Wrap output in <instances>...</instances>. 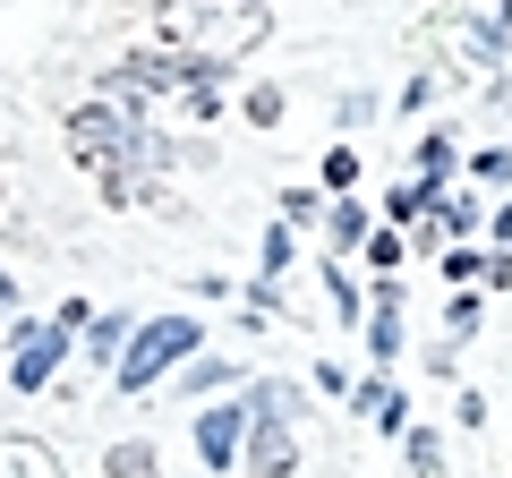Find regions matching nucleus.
Wrapping results in <instances>:
<instances>
[{
    "instance_id": "nucleus-1",
    "label": "nucleus",
    "mask_w": 512,
    "mask_h": 478,
    "mask_svg": "<svg viewBox=\"0 0 512 478\" xmlns=\"http://www.w3.org/2000/svg\"><path fill=\"white\" fill-rule=\"evenodd\" d=\"M265 26H274L265 0H163V35L180 43V52H205L214 69L239 60V52H256Z\"/></svg>"
},
{
    "instance_id": "nucleus-2",
    "label": "nucleus",
    "mask_w": 512,
    "mask_h": 478,
    "mask_svg": "<svg viewBox=\"0 0 512 478\" xmlns=\"http://www.w3.org/2000/svg\"><path fill=\"white\" fill-rule=\"evenodd\" d=\"M137 137H146V129H137L120 103H77V111H69V154L103 171V188H111L120 205H128V163H137Z\"/></svg>"
},
{
    "instance_id": "nucleus-3",
    "label": "nucleus",
    "mask_w": 512,
    "mask_h": 478,
    "mask_svg": "<svg viewBox=\"0 0 512 478\" xmlns=\"http://www.w3.org/2000/svg\"><path fill=\"white\" fill-rule=\"evenodd\" d=\"M197 342H205L197 316H146V325L128 333V359H120L111 376H120V393H146V385H163L171 368H188Z\"/></svg>"
},
{
    "instance_id": "nucleus-4",
    "label": "nucleus",
    "mask_w": 512,
    "mask_h": 478,
    "mask_svg": "<svg viewBox=\"0 0 512 478\" xmlns=\"http://www.w3.org/2000/svg\"><path fill=\"white\" fill-rule=\"evenodd\" d=\"M248 410H256V427H248V470L256 478H291V461H299V436H291V410H299V393L291 385H248Z\"/></svg>"
},
{
    "instance_id": "nucleus-5",
    "label": "nucleus",
    "mask_w": 512,
    "mask_h": 478,
    "mask_svg": "<svg viewBox=\"0 0 512 478\" xmlns=\"http://www.w3.org/2000/svg\"><path fill=\"white\" fill-rule=\"evenodd\" d=\"M69 333H77V325H60V316L18 325V333H9V385H18V393H43V385H52V368L69 359Z\"/></svg>"
},
{
    "instance_id": "nucleus-6",
    "label": "nucleus",
    "mask_w": 512,
    "mask_h": 478,
    "mask_svg": "<svg viewBox=\"0 0 512 478\" xmlns=\"http://www.w3.org/2000/svg\"><path fill=\"white\" fill-rule=\"evenodd\" d=\"M128 77H137L146 94H197V86H214V60L205 52H137Z\"/></svg>"
},
{
    "instance_id": "nucleus-7",
    "label": "nucleus",
    "mask_w": 512,
    "mask_h": 478,
    "mask_svg": "<svg viewBox=\"0 0 512 478\" xmlns=\"http://www.w3.org/2000/svg\"><path fill=\"white\" fill-rule=\"evenodd\" d=\"M248 427H256L248 393H239V402H222V410H205V419H197V461H205V470H231V461H239V436H248Z\"/></svg>"
},
{
    "instance_id": "nucleus-8",
    "label": "nucleus",
    "mask_w": 512,
    "mask_h": 478,
    "mask_svg": "<svg viewBox=\"0 0 512 478\" xmlns=\"http://www.w3.org/2000/svg\"><path fill=\"white\" fill-rule=\"evenodd\" d=\"M350 402H359L367 419L384 427V436H410V402H402L393 385H384V376H367V385H350Z\"/></svg>"
},
{
    "instance_id": "nucleus-9",
    "label": "nucleus",
    "mask_w": 512,
    "mask_h": 478,
    "mask_svg": "<svg viewBox=\"0 0 512 478\" xmlns=\"http://www.w3.org/2000/svg\"><path fill=\"white\" fill-rule=\"evenodd\" d=\"M367 350H376V359H402V291H393V282H384L376 308H367Z\"/></svg>"
},
{
    "instance_id": "nucleus-10",
    "label": "nucleus",
    "mask_w": 512,
    "mask_h": 478,
    "mask_svg": "<svg viewBox=\"0 0 512 478\" xmlns=\"http://www.w3.org/2000/svg\"><path fill=\"white\" fill-rule=\"evenodd\" d=\"M325 231H333V257H350V248H367V239H376V231H367V205H333V214H325Z\"/></svg>"
},
{
    "instance_id": "nucleus-11",
    "label": "nucleus",
    "mask_w": 512,
    "mask_h": 478,
    "mask_svg": "<svg viewBox=\"0 0 512 478\" xmlns=\"http://www.w3.org/2000/svg\"><path fill=\"white\" fill-rule=\"evenodd\" d=\"M402 453H410V470H419V478H444V436H436V427H410Z\"/></svg>"
},
{
    "instance_id": "nucleus-12",
    "label": "nucleus",
    "mask_w": 512,
    "mask_h": 478,
    "mask_svg": "<svg viewBox=\"0 0 512 478\" xmlns=\"http://www.w3.org/2000/svg\"><path fill=\"white\" fill-rule=\"evenodd\" d=\"M94 359H103V368H120V359H128V316H94Z\"/></svg>"
},
{
    "instance_id": "nucleus-13",
    "label": "nucleus",
    "mask_w": 512,
    "mask_h": 478,
    "mask_svg": "<svg viewBox=\"0 0 512 478\" xmlns=\"http://www.w3.org/2000/svg\"><path fill=\"white\" fill-rule=\"evenodd\" d=\"M111 478H163L154 444H111Z\"/></svg>"
},
{
    "instance_id": "nucleus-14",
    "label": "nucleus",
    "mask_w": 512,
    "mask_h": 478,
    "mask_svg": "<svg viewBox=\"0 0 512 478\" xmlns=\"http://www.w3.org/2000/svg\"><path fill=\"white\" fill-rule=\"evenodd\" d=\"M427 205H436V180H402L393 197H384V214H393V222H410V214H427Z\"/></svg>"
},
{
    "instance_id": "nucleus-15",
    "label": "nucleus",
    "mask_w": 512,
    "mask_h": 478,
    "mask_svg": "<svg viewBox=\"0 0 512 478\" xmlns=\"http://www.w3.org/2000/svg\"><path fill=\"white\" fill-rule=\"evenodd\" d=\"M333 205L325 197H308V188H291V197H282V222H325Z\"/></svg>"
},
{
    "instance_id": "nucleus-16",
    "label": "nucleus",
    "mask_w": 512,
    "mask_h": 478,
    "mask_svg": "<svg viewBox=\"0 0 512 478\" xmlns=\"http://www.w3.org/2000/svg\"><path fill=\"white\" fill-rule=\"evenodd\" d=\"M325 180L350 197V180H359V154H350V146H333V154H325Z\"/></svg>"
},
{
    "instance_id": "nucleus-17",
    "label": "nucleus",
    "mask_w": 512,
    "mask_h": 478,
    "mask_svg": "<svg viewBox=\"0 0 512 478\" xmlns=\"http://www.w3.org/2000/svg\"><path fill=\"white\" fill-rule=\"evenodd\" d=\"M367 265H384V274H393V265H402V231H376V239H367Z\"/></svg>"
},
{
    "instance_id": "nucleus-18",
    "label": "nucleus",
    "mask_w": 512,
    "mask_h": 478,
    "mask_svg": "<svg viewBox=\"0 0 512 478\" xmlns=\"http://www.w3.org/2000/svg\"><path fill=\"white\" fill-rule=\"evenodd\" d=\"M248 120H256V129H274V120H282V94L256 86V94H248Z\"/></svg>"
},
{
    "instance_id": "nucleus-19",
    "label": "nucleus",
    "mask_w": 512,
    "mask_h": 478,
    "mask_svg": "<svg viewBox=\"0 0 512 478\" xmlns=\"http://www.w3.org/2000/svg\"><path fill=\"white\" fill-rule=\"evenodd\" d=\"M188 385L214 393V385H231V368H222V359H188Z\"/></svg>"
},
{
    "instance_id": "nucleus-20",
    "label": "nucleus",
    "mask_w": 512,
    "mask_h": 478,
    "mask_svg": "<svg viewBox=\"0 0 512 478\" xmlns=\"http://www.w3.org/2000/svg\"><path fill=\"white\" fill-rule=\"evenodd\" d=\"M419 163H427V180H444V171H453V146H444V137H427V146H419Z\"/></svg>"
},
{
    "instance_id": "nucleus-21",
    "label": "nucleus",
    "mask_w": 512,
    "mask_h": 478,
    "mask_svg": "<svg viewBox=\"0 0 512 478\" xmlns=\"http://www.w3.org/2000/svg\"><path fill=\"white\" fill-rule=\"evenodd\" d=\"M9 308H18V274H0V316H9Z\"/></svg>"
},
{
    "instance_id": "nucleus-22",
    "label": "nucleus",
    "mask_w": 512,
    "mask_h": 478,
    "mask_svg": "<svg viewBox=\"0 0 512 478\" xmlns=\"http://www.w3.org/2000/svg\"><path fill=\"white\" fill-rule=\"evenodd\" d=\"M495 239H504V248H512V205H504V214H495Z\"/></svg>"
},
{
    "instance_id": "nucleus-23",
    "label": "nucleus",
    "mask_w": 512,
    "mask_h": 478,
    "mask_svg": "<svg viewBox=\"0 0 512 478\" xmlns=\"http://www.w3.org/2000/svg\"><path fill=\"white\" fill-rule=\"evenodd\" d=\"M495 26H512V0H504V18H495Z\"/></svg>"
}]
</instances>
